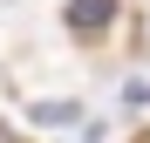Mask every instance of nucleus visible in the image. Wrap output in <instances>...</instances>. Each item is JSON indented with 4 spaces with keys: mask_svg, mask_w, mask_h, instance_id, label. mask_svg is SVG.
Returning a JSON list of instances; mask_svg holds the SVG:
<instances>
[{
    "mask_svg": "<svg viewBox=\"0 0 150 143\" xmlns=\"http://www.w3.org/2000/svg\"><path fill=\"white\" fill-rule=\"evenodd\" d=\"M116 14H123V0H68V7H62V27L75 41H103L116 27Z\"/></svg>",
    "mask_w": 150,
    "mask_h": 143,
    "instance_id": "f257e3e1",
    "label": "nucleus"
},
{
    "mask_svg": "<svg viewBox=\"0 0 150 143\" xmlns=\"http://www.w3.org/2000/svg\"><path fill=\"white\" fill-rule=\"evenodd\" d=\"M68 116H75V102H41V109H34V123H68Z\"/></svg>",
    "mask_w": 150,
    "mask_h": 143,
    "instance_id": "f03ea898",
    "label": "nucleus"
},
{
    "mask_svg": "<svg viewBox=\"0 0 150 143\" xmlns=\"http://www.w3.org/2000/svg\"><path fill=\"white\" fill-rule=\"evenodd\" d=\"M137 55H143V61H150V7H143V14H137Z\"/></svg>",
    "mask_w": 150,
    "mask_h": 143,
    "instance_id": "7ed1b4c3",
    "label": "nucleus"
},
{
    "mask_svg": "<svg viewBox=\"0 0 150 143\" xmlns=\"http://www.w3.org/2000/svg\"><path fill=\"white\" fill-rule=\"evenodd\" d=\"M130 143H150V123H143V130H137V136H130Z\"/></svg>",
    "mask_w": 150,
    "mask_h": 143,
    "instance_id": "20e7f679",
    "label": "nucleus"
}]
</instances>
